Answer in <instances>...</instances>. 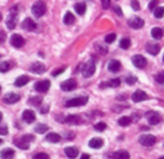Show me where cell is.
Segmentation results:
<instances>
[{
    "instance_id": "obj_1",
    "label": "cell",
    "mask_w": 164,
    "mask_h": 159,
    "mask_svg": "<svg viewBox=\"0 0 164 159\" xmlns=\"http://www.w3.org/2000/svg\"><path fill=\"white\" fill-rule=\"evenodd\" d=\"M35 141V137H33L32 134H25V136H22V137H20V138H17L16 141H15V144L19 147V148H21V149H29V147H30V143Z\"/></svg>"
},
{
    "instance_id": "obj_2",
    "label": "cell",
    "mask_w": 164,
    "mask_h": 159,
    "mask_svg": "<svg viewBox=\"0 0 164 159\" xmlns=\"http://www.w3.org/2000/svg\"><path fill=\"white\" fill-rule=\"evenodd\" d=\"M32 14L36 16V17H41V16H43L45 14H46V10H47V6H46V4L43 2V1H41V0H38V1H36L35 4L32 5Z\"/></svg>"
},
{
    "instance_id": "obj_3",
    "label": "cell",
    "mask_w": 164,
    "mask_h": 159,
    "mask_svg": "<svg viewBox=\"0 0 164 159\" xmlns=\"http://www.w3.org/2000/svg\"><path fill=\"white\" fill-rule=\"evenodd\" d=\"M82 72H83V75L85 78H90L95 73V62H94V59H89L87 63L84 64Z\"/></svg>"
},
{
    "instance_id": "obj_4",
    "label": "cell",
    "mask_w": 164,
    "mask_h": 159,
    "mask_svg": "<svg viewBox=\"0 0 164 159\" xmlns=\"http://www.w3.org/2000/svg\"><path fill=\"white\" fill-rule=\"evenodd\" d=\"M87 102H88V97L87 96H83V97H73V99L66 101V106L67 107H75V106L85 105Z\"/></svg>"
},
{
    "instance_id": "obj_5",
    "label": "cell",
    "mask_w": 164,
    "mask_h": 159,
    "mask_svg": "<svg viewBox=\"0 0 164 159\" xmlns=\"http://www.w3.org/2000/svg\"><path fill=\"white\" fill-rule=\"evenodd\" d=\"M138 141H139V143H141L142 146H144V147H152V146L156 143L157 138H156L153 134H143V136L139 137Z\"/></svg>"
},
{
    "instance_id": "obj_6",
    "label": "cell",
    "mask_w": 164,
    "mask_h": 159,
    "mask_svg": "<svg viewBox=\"0 0 164 159\" xmlns=\"http://www.w3.org/2000/svg\"><path fill=\"white\" fill-rule=\"evenodd\" d=\"M10 43H11V46H14L15 48H21V47L25 44V40H24V37H22L21 35L15 33V35L11 36Z\"/></svg>"
},
{
    "instance_id": "obj_7",
    "label": "cell",
    "mask_w": 164,
    "mask_h": 159,
    "mask_svg": "<svg viewBox=\"0 0 164 159\" xmlns=\"http://www.w3.org/2000/svg\"><path fill=\"white\" fill-rule=\"evenodd\" d=\"M49 87H51L49 80H41V82H37L35 84V90L38 93H46V91H48Z\"/></svg>"
},
{
    "instance_id": "obj_8",
    "label": "cell",
    "mask_w": 164,
    "mask_h": 159,
    "mask_svg": "<svg viewBox=\"0 0 164 159\" xmlns=\"http://www.w3.org/2000/svg\"><path fill=\"white\" fill-rule=\"evenodd\" d=\"M132 63H133V65L136 68L142 69V68H144L147 65V59L143 56H141V54H136V56L132 57Z\"/></svg>"
},
{
    "instance_id": "obj_9",
    "label": "cell",
    "mask_w": 164,
    "mask_h": 159,
    "mask_svg": "<svg viewBox=\"0 0 164 159\" xmlns=\"http://www.w3.org/2000/svg\"><path fill=\"white\" fill-rule=\"evenodd\" d=\"M129 26H130L131 29L138 30V29H141V27H143V26H144V20H143V19H141V17L134 16V17H132V19L129 20Z\"/></svg>"
},
{
    "instance_id": "obj_10",
    "label": "cell",
    "mask_w": 164,
    "mask_h": 159,
    "mask_svg": "<svg viewBox=\"0 0 164 159\" xmlns=\"http://www.w3.org/2000/svg\"><path fill=\"white\" fill-rule=\"evenodd\" d=\"M77 88V82L74 80V79H68L66 82H63L62 84H61V89L63 90V91H72V90H74Z\"/></svg>"
},
{
    "instance_id": "obj_11",
    "label": "cell",
    "mask_w": 164,
    "mask_h": 159,
    "mask_svg": "<svg viewBox=\"0 0 164 159\" xmlns=\"http://www.w3.org/2000/svg\"><path fill=\"white\" fill-rule=\"evenodd\" d=\"M16 24H17V12L11 11V14L9 15V17L6 20V26H7V29L12 30V29H15Z\"/></svg>"
},
{
    "instance_id": "obj_12",
    "label": "cell",
    "mask_w": 164,
    "mask_h": 159,
    "mask_svg": "<svg viewBox=\"0 0 164 159\" xmlns=\"http://www.w3.org/2000/svg\"><path fill=\"white\" fill-rule=\"evenodd\" d=\"M30 70L35 74H42L46 72V65L42 64L41 62H35L30 65Z\"/></svg>"
},
{
    "instance_id": "obj_13",
    "label": "cell",
    "mask_w": 164,
    "mask_h": 159,
    "mask_svg": "<svg viewBox=\"0 0 164 159\" xmlns=\"http://www.w3.org/2000/svg\"><path fill=\"white\" fill-rule=\"evenodd\" d=\"M147 99H148V95L143 90H136L132 94V101L133 102H141V101H144Z\"/></svg>"
},
{
    "instance_id": "obj_14",
    "label": "cell",
    "mask_w": 164,
    "mask_h": 159,
    "mask_svg": "<svg viewBox=\"0 0 164 159\" xmlns=\"http://www.w3.org/2000/svg\"><path fill=\"white\" fill-rule=\"evenodd\" d=\"M147 119H148V122H149L151 125H158V124L161 122V120H162L161 115H159L158 112H154V111L148 112V114H147Z\"/></svg>"
},
{
    "instance_id": "obj_15",
    "label": "cell",
    "mask_w": 164,
    "mask_h": 159,
    "mask_svg": "<svg viewBox=\"0 0 164 159\" xmlns=\"http://www.w3.org/2000/svg\"><path fill=\"white\" fill-rule=\"evenodd\" d=\"M146 49H147V52H148L149 54H152V56H157V54L159 53V51H161V46H159L158 43H153V42H151V43H147Z\"/></svg>"
},
{
    "instance_id": "obj_16",
    "label": "cell",
    "mask_w": 164,
    "mask_h": 159,
    "mask_svg": "<svg viewBox=\"0 0 164 159\" xmlns=\"http://www.w3.org/2000/svg\"><path fill=\"white\" fill-rule=\"evenodd\" d=\"M2 100H4L5 104H15L20 100V95L16 94V93H9L2 97Z\"/></svg>"
},
{
    "instance_id": "obj_17",
    "label": "cell",
    "mask_w": 164,
    "mask_h": 159,
    "mask_svg": "<svg viewBox=\"0 0 164 159\" xmlns=\"http://www.w3.org/2000/svg\"><path fill=\"white\" fill-rule=\"evenodd\" d=\"M22 120L26 124H32L33 121L36 120V114L33 112L32 110H25L22 114Z\"/></svg>"
},
{
    "instance_id": "obj_18",
    "label": "cell",
    "mask_w": 164,
    "mask_h": 159,
    "mask_svg": "<svg viewBox=\"0 0 164 159\" xmlns=\"http://www.w3.org/2000/svg\"><path fill=\"white\" fill-rule=\"evenodd\" d=\"M21 27H22L24 30H26V31H32V30L36 29V24H35V21H33L32 19L26 17V19L22 21Z\"/></svg>"
},
{
    "instance_id": "obj_19",
    "label": "cell",
    "mask_w": 164,
    "mask_h": 159,
    "mask_svg": "<svg viewBox=\"0 0 164 159\" xmlns=\"http://www.w3.org/2000/svg\"><path fill=\"white\" fill-rule=\"evenodd\" d=\"M64 153H66V156L68 158L73 159V158H77V157H78L79 151H78L77 147H67L66 149H64Z\"/></svg>"
},
{
    "instance_id": "obj_20",
    "label": "cell",
    "mask_w": 164,
    "mask_h": 159,
    "mask_svg": "<svg viewBox=\"0 0 164 159\" xmlns=\"http://www.w3.org/2000/svg\"><path fill=\"white\" fill-rule=\"evenodd\" d=\"M102 144H104V141H102L101 138H98V137H94V138H91V139L89 141V147H90V148H94V149L101 148Z\"/></svg>"
},
{
    "instance_id": "obj_21",
    "label": "cell",
    "mask_w": 164,
    "mask_h": 159,
    "mask_svg": "<svg viewBox=\"0 0 164 159\" xmlns=\"http://www.w3.org/2000/svg\"><path fill=\"white\" fill-rule=\"evenodd\" d=\"M112 158L114 159H130V153H129L127 151L121 149V151L115 152V153L112 154Z\"/></svg>"
},
{
    "instance_id": "obj_22",
    "label": "cell",
    "mask_w": 164,
    "mask_h": 159,
    "mask_svg": "<svg viewBox=\"0 0 164 159\" xmlns=\"http://www.w3.org/2000/svg\"><path fill=\"white\" fill-rule=\"evenodd\" d=\"M107 68H109V70H110V72H112V73H117V72L121 69V63H120L119 61L114 59V61H111V62L109 63Z\"/></svg>"
},
{
    "instance_id": "obj_23",
    "label": "cell",
    "mask_w": 164,
    "mask_h": 159,
    "mask_svg": "<svg viewBox=\"0 0 164 159\" xmlns=\"http://www.w3.org/2000/svg\"><path fill=\"white\" fill-rule=\"evenodd\" d=\"M29 82H30V78H29L27 75H21V77H19V78L15 80V85L19 87V88H21V87L26 85Z\"/></svg>"
},
{
    "instance_id": "obj_24",
    "label": "cell",
    "mask_w": 164,
    "mask_h": 159,
    "mask_svg": "<svg viewBox=\"0 0 164 159\" xmlns=\"http://www.w3.org/2000/svg\"><path fill=\"white\" fill-rule=\"evenodd\" d=\"M74 10L77 11L78 15H84L85 11H87V5H85V2H77V4L74 5Z\"/></svg>"
},
{
    "instance_id": "obj_25",
    "label": "cell",
    "mask_w": 164,
    "mask_h": 159,
    "mask_svg": "<svg viewBox=\"0 0 164 159\" xmlns=\"http://www.w3.org/2000/svg\"><path fill=\"white\" fill-rule=\"evenodd\" d=\"M61 138H62V137H61L58 133H54V132L48 133L47 137H46V139H47L48 142H51V143H58V142L61 141Z\"/></svg>"
},
{
    "instance_id": "obj_26",
    "label": "cell",
    "mask_w": 164,
    "mask_h": 159,
    "mask_svg": "<svg viewBox=\"0 0 164 159\" xmlns=\"http://www.w3.org/2000/svg\"><path fill=\"white\" fill-rule=\"evenodd\" d=\"M15 156V152L11 148H5L1 151V159H12Z\"/></svg>"
},
{
    "instance_id": "obj_27",
    "label": "cell",
    "mask_w": 164,
    "mask_h": 159,
    "mask_svg": "<svg viewBox=\"0 0 164 159\" xmlns=\"http://www.w3.org/2000/svg\"><path fill=\"white\" fill-rule=\"evenodd\" d=\"M121 84V80L119 79V78H114V79H111L109 83H106V84H101L100 87L101 88H104V87H111V88H117L119 85Z\"/></svg>"
},
{
    "instance_id": "obj_28",
    "label": "cell",
    "mask_w": 164,
    "mask_h": 159,
    "mask_svg": "<svg viewBox=\"0 0 164 159\" xmlns=\"http://www.w3.org/2000/svg\"><path fill=\"white\" fill-rule=\"evenodd\" d=\"M64 122H67V124H80L82 120H80L79 116H77V115H69V116H67L66 117Z\"/></svg>"
},
{
    "instance_id": "obj_29",
    "label": "cell",
    "mask_w": 164,
    "mask_h": 159,
    "mask_svg": "<svg viewBox=\"0 0 164 159\" xmlns=\"http://www.w3.org/2000/svg\"><path fill=\"white\" fill-rule=\"evenodd\" d=\"M162 36H163V30H162L161 27H154V29H152V37H153L154 40H161Z\"/></svg>"
},
{
    "instance_id": "obj_30",
    "label": "cell",
    "mask_w": 164,
    "mask_h": 159,
    "mask_svg": "<svg viewBox=\"0 0 164 159\" xmlns=\"http://www.w3.org/2000/svg\"><path fill=\"white\" fill-rule=\"evenodd\" d=\"M63 21H64L66 25H72V24H74L75 17H74V15L72 12H66V15L63 17Z\"/></svg>"
},
{
    "instance_id": "obj_31",
    "label": "cell",
    "mask_w": 164,
    "mask_h": 159,
    "mask_svg": "<svg viewBox=\"0 0 164 159\" xmlns=\"http://www.w3.org/2000/svg\"><path fill=\"white\" fill-rule=\"evenodd\" d=\"M130 46H131V40H130L129 37H125V38H122V40L120 41V47H121L122 49H129Z\"/></svg>"
},
{
    "instance_id": "obj_32",
    "label": "cell",
    "mask_w": 164,
    "mask_h": 159,
    "mask_svg": "<svg viewBox=\"0 0 164 159\" xmlns=\"http://www.w3.org/2000/svg\"><path fill=\"white\" fill-rule=\"evenodd\" d=\"M119 125L120 126H129L130 124H131V117H129V116H122L121 119H119Z\"/></svg>"
},
{
    "instance_id": "obj_33",
    "label": "cell",
    "mask_w": 164,
    "mask_h": 159,
    "mask_svg": "<svg viewBox=\"0 0 164 159\" xmlns=\"http://www.w3.org/2000/svg\"><path fill=\"white\" fill-rule=\"evenodd\" d=\"M153 12H154V16L157 19H162L164 16V7L163 6H158V7H156V10Z\"/></svg>"
},
{
    "instance_id": "obj_34",
    "label": "cell",
    "mask_w": 164,
    "mask_h": 159,
    "mask_svg": "<svg viewBox=\"0 0 164 159\" xmlns=\"http://www.w3.org/2000/svg\"><path fill=\"white\" fill-rule=\"evenodd\" d=\"M35 131H36L37 133H45V132L48 131V126H47V125H42V124H40V125L36 126Z\"/></svg>"
},
{
    "instance_id": "obj_35",
    "label": "cell",
    "mask_w": 164,
    "mask_h": 159,
    "mask_svg": "<svg viewBox=\"0 0 164 159\" xmlns=\"http://www.w3.org/2000/svg\"><path fill=\"white\" fill-rule=\"evenodd\" d=\"M29 102H30L31 105H35V106H40L41 102H42V99L38 97V96H33V97H31V99L29 100Z\"/></svg>"
},
{
    "instance_id": "obj_36",
    "label": "cell",
    "mask_w": 164,
    "mask_h": 159,
    "mask_svg": "<svg viewBox=\"0 0 164 159\" xmlns=\"http://www.w3.org/2000/svg\"><path fill=\"white\" fill-rule=\"evenodd\" d=\"M115 40H116V33H109L105 37V42L106 43H112V42H115Z\"/></svg>"
},
{
    "instance_id": "obj_37",
    "label": "cell",
    "mask_w": 164,
    "mask_h": 159,
    "mask_svg": "<svg viewBox=\"0 0 164 159\" xmlns=\"http://www.w3.org/2000/svg\"><path fill=\"white\" fill-rule=\"evenodd\" d=\"M9 69H10V63H9V62H1V64H0V70H1V73H6Z\"/></svg>"
},
{
    "instance_id": "obj_38",
    "label": "cell",
    "mask_w": 164,
    "mask_h": 159,
    "mask_svg": "<svg viewBox=\"0 0 164 159\" xmlns=\"http://www.w3.org/2000/svg\"><path fill=\"white\" fill-rule=\"evenodd\" d=\"M156 82L159 83V84H164V70L159 72V73L156 75Z\"/></svg>"
},
{
    "instance_id": "obj_39",
    "label": "cell",
    "mask_w": 164,
    "mask_h": 159,
    "mask_svg": "<svg viewBox=\"0 0 164 159\" xmlns=\"http://www.w3.org/2000/svg\"><path fill=\"white\" fill-rule=\"evenodd\" d=\"M158 4H159V0H151V2L148 4V9L154 11L156 7H158Z\"/></svg>"
},
{
    "instance_id": "obj_40",
    "label": "cell",
    "mask_w": 164,
    "mask_h": 159,
    "mask_svg": "<svg viewBox=\"0 0 164 159\" xmlns=\"http://www.w3.org/2000/svg\"><path fill=\"white\" fill-rule=\"evenodd\" d=\"M106 127H107V126H106V124H105V122H98V124L94 126V128H95L96 131H101V132H102V131H105Z\"/></svg>"
},
{
    "instance_id": "obj_41",
    "label": "cell",
    "mask_w": 164,
    "mask_h": 159,
    "mask_svg": "<svg viewBox=\"0 0 164 159\" xmlns=\"http://www.w3.org/2000/svg\"><path fill=\"white\" fill-rule=\"evenodd\" d=\"M136 82H137V78H136L134 75H129V77L126 78V83H127L129 85H133Z\"/></svg>"
},
{
    "instance_id": "obj_42",
    "label": "cell",
    "mask_w": 164,
    "mask_h": 159,
    "mask_svg": "<svg viewBox=\"0 0 164 159\" xmlns=\"http://www.w3.org/2000/svg\"><path fill=\"white\" fill-rule=\"evenodd\" d=\"M131 6H132V9H133V10H136V11H138V10L141 9L138 0H131Z\"/></svg>"
},
{
    "instance_id": "obj_43",
    "label": "cell",
    "mask_w": 164,
    "mask_h": 159,
    "mask_svg": "<svg viewBox=\"0 0 164 159\" xmlns=\"http://www.w3.org/2000/svg\"><path fill=\"white\" fill-rule=\"evenodd\" d=\"M33 159H49V156L48 154H46V153H37Z\"/></svg>"
},
{
    "instance_id": "obj_44",
    "label": "cell",
    "mask_w": 164,
    "mask_h": 159,
    "mask_svg": "<svg viewBox=\"0 0 164 159\" xmlns=\"http://www.w3.org/2000/svg\"><path fill=\"white\" fill-rule=\"evenodd\" d=\"M101 5L104 9H109L111 5V0H101Z\"/></svg>"
},
{
    "instance_id": "obj_45",
    "label": "cell",
    "mask_w": 164,
    "mask_h": 159,
    "mask_svg": "<svg viewBox=\"0 0 164 159\" xmlns=\"http://www.w3.org/2000/svg\"><path fill=\"white\" fill-rule=\"evenodd\" d=\"M64 69H66V67H63V68H58V70H56V72H53V75H54V77H57L58 74H61V73H63V72H64Z\"/></svg>"
},
{
    "instance_id": "obj_46",
    "label": "cell",
    "mask_w": 164,
    "mask_h": 159,
    "mask_svg": "<svg viewBox=\"0 0 164 159\" xmlns=\"http://www.w3.org/2000/svg\"><path fill=\"white\" fill-rule=\"evenodd\" d=\"M0 133H1V136H2V134H4V136L7 134V128H6V126H1V127H0Z\"/></svg>"
},
{
    "instance_id": "obj_47",
    "label": "cell",
    "mask_w": 164,
    "mask_h": 159,
    "mask_svg": "<svg viewBox=\"0 0 164 159\" xmlns=\"http://www.w3.org/2000/svg\"><path fill=\"white\" fill-rule=\"evenodd\" d=\"M115 12H116L117 15H120V16H121V15H122V11H121V7H120V6H115Z\"/></svg>"
},
{
    "instance_id": "obj_48",
    "label": "cell",
    "mask_w": 164,
    "mask_h": 159,
    "mask_svg": "<svg viewBox=\"0 0 164 159\" xmlns=\"http://www.w3.org/2000/svg\"><path fill=\"white\" fill-rule=\"evenodd\" d=\"M89 158H90L89 154H82V157H80V159H89Z\"/></svg>"
},
{
    "instance_id": "obj_49",
    "label": "cell",
    "mask_w": 164,
    "mask_h": 159,
    "mask_svg": "<svg viewBox=\"0 0 164 159\" xmlns=\"http://www.w3.org/2000/svg\"><path fill=\"white\" fill-rule=\"evenodd\" d=\"M0 36H1V42H4V41H5V40H4V38H5V33L1 31V35H0Z\"/></svg>"
},
{
    "instance_id": "obj_50",
    "label": "cell",
    "mask_w": 164,
    "mask_h": 159,
    "mask_svg": "<svg viewBox=\"0 0 164 159\" xmlns=\"http://www.w3.org/2000/svg\"><path fill=\"white\" fill-rule=\"evenodd\" d=\"M158 159H164V156H162V157H159Z\"/></svg>"
},
{
    "instance_id": "obj_51",
    "label": "cell",
    "mask_w": 164,
    "mask_h": 159,
    "mask_svg": "<svg viewBox=\"0 0 164 159\" xmlns=\"http://www.w3.org/2000/svg\"><path fill=\"white\" fill-rule=\"evenodd\" d=\"M163 61H164V56H163Z\"/></svg>"
}]
</instances>
